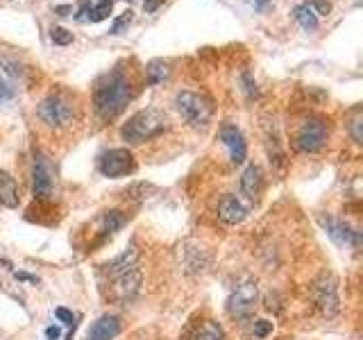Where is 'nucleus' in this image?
Returning a JSON list of instances; mask_svg holds the SVG:
<instances>
[{
  "mask_svg": "<svg viewBox=\"0 0 363 340\" xmlns=\"http://www.w3.org/2000/svg\"><path fill=\"white\" fill-rule=\"evenodd\" d=\"M132 98V86L121 71L105 73L94 89V107L98 111L100 118H116L123 109L128 107V102Z\"/></svg>",
  "mask_w": 363,
  "mask_h": 340,
  "instance_id": "f257e3e1",
  "label": "nucleus"
},
{
  "mask_svg": "<svg viewBox=\"0 0 363 340\" xmlns=\"http://www.w3.org/2000/svg\"><path fill=\"white\" fill-rule=\"evenodd\" d=\"M166 130V116L159 109H141L136 111L132 118H128V123L123 125L121 136L128 143H145L155 139Z\"/></svg>",
  "mask_w": 363,
  "mask_h": 340,
  "instance_id": "f03ea898",
  "label": "nucleus"
},
{
  "mask_svg": "<svg viewBox=\"0 0 363 340\" xmlns=\"http://www.w3.org/2000/svg\"><path fill=\"white\" fill-rule=\"evenodd\" d=\"M175 107L179 111V116L196 130H204L211 120L209 100L200 94H193V91H179L175 96Z\"/></svg>",
  "mask_w": 363,
  "mask_h": 340,
  "instance_id": "7ed1b4c3",
  "label": "nucleus"
},
{
  "mask_svg": "<svg viewBox=\"0 0 363 340\" xmlns=\"http://www.w3.org/2000/svg\"><path fill=\"white\" fill-rule=\"evenodd\" d=\"M259 304V286L255 279H243L238 281L234 290L227 298V313H230L234 320H245L255 313Z\"/></svg>",
  "mask_w": 363,
  "mask_h": 340,
  "instance_id": "20e7f679",
  "label": "nucleus"
},
{
  "mask_svg": "<svg viewBox=\"0 0 363 340\" xmlns=\"http://www.w3.org/2000/svg\"><path fill=\"white\" fill-rule=\"evenodd\" d=\"M311 298L315 309L325 317H334L340 311V295H338V279L332 272L320 275L311 286Z\"/></svg>",
  "mask_w": 363,
  "mask_h": 340,
  "instance_id": "39448f33",
  "label": "nucleus"
},
{
  "mask_svg": "<svg viewBox=\"0 0 363 340\" xmlns=\"http://www.w3.org/2000/svg\"><path fill=\"white\" fill-rule=\"evenodd\" d=\"M41 123H45L48 128L52 130H62L66 125L73 123V105L71 100L60 96V94H52L48 98L41 100V105L37 109Z\"/></svg>",
  "mask_w": 363,
  "mask_h": 340,
  "instance_id": "423d86ee",
  "label": "nucleus"
},
{
  "mask_svg": "<svg viewBox=\"0 0 363 340\" xmlns=\"http://www.w3.org/2000/svg\"><path fill=\"white\" fill-rule=\"evenodd\" d=\"M329 128L323 118H309L300 125L295 134V150L298 152H318L327 143Z\"/></svg>",
  "mask_w": 363,
  "mask_h": 340,
  "instance_id": "0eeeda50",
  "label": "nucleus"
},
{
  "mask_svg": "<svg viewBox=\"0 0 363 340\" xmlns=\"http://www.w3.org/2000/svg\"><path fill=\"white\" fill-rule=\"evenodd\" d=\"M134 168H136L134 157L128 147H113V150L102 154L98 162V170L109 179H118V177L130 175V173H134Z\"/></svg>",
  "mask_w": 363,
  "mask_h": 340,
  "instance_id": "6e6552de",
  "label": "nucleus"
},
{
  "mask_svg": "<svg viewBox=\"0 0 363 340\" xmlns=\"http://www.w3.org/2000/svg\"><path fill=\"white\" fill-rule=\"evenodd\" d=\"M318 222L323 225V230L327 232V236L340 247H359L361 236L359 232H354L347 222L336 220L332 215H318Z\"/></svg>",
  "mask_w": 363,
  "mask_h": 340,
  "instance_id": "1a4fd4ad",
  "label": "nucleus"
},
{
  "mask_svg": "<svg viewBox=\"0 0 363 340\" xmlns=\"http://www.w3.org/2000/svg\"><path fill=\"white\" fill-rule=\"evenodd\" d=\"M32 193L37 200H48L52 196V168L43 154L34 157L32 164Z\"/></svg>",
  "mask_w": 363,
  "mask_h": 340,
  "instance_id": "9d476101",
  "label": "nucleus"
},
{
  "mask_svg": "<svg viewBox=\"0 0 363 340\" xmlns=\"http://www.w3.org/2000/svg\"><path fill=\"white\" fill-rule=\"evenodd\" d=\"M141 286H143V275L136 266L113 277V295H116L121 302L134 300L136 295L141 293Z\"/></svg>",
  "mask_w": 363,
  "mask_h": 340,
  "instance_id": "9b49d317",
  "label": "nucleus"
},
{
  "mask_svg": "<svg viewBox=\"0 0 363 340\" xmlns=\"http://www.w3.org/2000/svg\"><path fill=\"white\" fill-rule=\"evenodd\" d=\"M218 136H220V141L225 143L227 150H230L232 164H236V166L243 164L245 157H247V145H245V139H243L241 130H238L236 125H223Z\"/></svg>",
  "mask_w": 363,
  "mask_h": 340,
  "instance_id": "f8f14e48",
  "label": "nucleus"
},
{
  "mask_svg": "<svg viewBox=\"0 0 363 340\" xmlns=\"http://www.w3.org/2000/svg\"><path fill=\"white\" fill-rule=\"evenodd\" d=\"M261 191H264V175H261V168L250 164L241 175V196L245 198L247 204H257L261 198Z\"/></svg>",
  "mask_w": 363,
  "mask_h": 340,
  "instance_id": "ddd939ff",
  "label": "nucleus"
},
{
  "mask_svg": "<svg viewBox=\"0 0 363 340\" xmlns=\"http://www.w3.org/2000/svg\"><path fill=\"white\" fill-rule=\"evenodd\" d=\"M218 218L225 225H238L247 218V204L236 196H225L218 204Z\"/></svg>",
  "mask_w": 363,
  "mask_h": 340,
  "instance_id": "4468645a",
  "label": "nucleus"
},
{
  "mask_svg": "<svg viewBox=\"0 0 363 340\" xmlns=\"http://www.w3.org/2000/svg\"><path fill=\"white\" fill-rule=\"evenodd\" d=\"M121 334V320L116 315H102L89 329L86 340H113Z\"/></svg>",
  "mask_w": 363,
  "mask_h": 340,
  "instance_id": "2eb2a0df",
  "label": "nucleus"
},
{
  "mask_svg": "<svg viewBox=\"0 0 363 340\" xmlns=\"http://www.w3.org/2000/svg\"><path fill=\"white\" fill-rule=\"evenodd\" d=\"M21 202L18 196V184L7 170H0V207L5 209H16Z\"/></svg>",
  "mask_w": 363,
  "mask_h": 340,
  "instance_id": "dca6fc26",
  "label": "nucleus"
},
{
  "mask_svg": "<svg viewBox=\"0 0 363 340\" xmlns=\"http://www.w3.org/2000/svg\"><path fill=\"white\" fill-rule=\"evenodd\" d=\"M182 254H184V259H182V266H184L186 272H204V270H207V266H209V254L204 252L202 247L189 249L184 245Z\"/></svg>",
  "mask_w": 363,
  "mask_h": 340,
  "instance_id": "f3484780",
  "label": "nucleus"
},
{
  "mask_svg": "<svg viewBox=\"0 0 363 340\" xmlns=\"http://www.w3.org/2000/svg\"><path fill=\"white\" fill-rule=\"evenodd\" d=\"M136 259H139V252H136V247L125 249V252L118 259H113L111 264L107 266V272H109L111 277H116V275H121V272L134 268L136 266Z\"/></svg>",
  "mask_w": 363,
  "mask_h": 340,
  "instance_id": "a211bd4d",
  "label": "nucleus"
},
{
  "mask_svg": "<svg viewBox=\"0 0 363 340\" xmlns=\"http://www.w3.org/2000/svg\"><path fill=\"white\" fill-rule=\"evenodd\" d=\"M191 340H225V332L218 322L207 320L196 329V334L191 336Z\"/></svg>",
  "mask_w": 363,
  "mask_h": 340,
  "instance_id": "6ab92c4d",
  "label": "nucleus"
},
{
  "mask_svg": "<svg viewBox=\"0 0 363 340\" xmlns=\"http://www.w3.org/2000/svg\"><path fill=\"white\" fill-rule=\"evenodd\" d=\"M295 18H298L300 26L304 30H309V32L318 28V14H315L309 3H302V5L295 7Z\"/></svg>",
  "mask_w": 363,
  "mask_h": 340,
  "instance_id": "aec40b11",
  "label": "nucleus"
},
{
  "mask_svg": "<svg viewBox=\"0 0 363 340\" xmlns=\"http://www.w3.org/2000/svg\"><path fill=\"white\" fill-rule=\"evenodd\" d=\"M145 73H147V82H150V84H162L164 79L168 77V64L162 62V60H155V62L147 64Z\"/></svg>",
  "mask_w": 363,
  "mask_h": 340,
  "instance_id": "412c9836",
  "label": "nucleus"
},
{
  "mask_svg": "<svg viewBox=\"0 0 363 340\" xmlns=\"http://www.w3.org/2000/svg\"><path fill=\"white\" fill-rule=\"evenodd\" d=\"M123 225H125V215L121 211H107L105 215H102V234L105 236L118 232Z\"/></svg>",
  "mask_w": 363,
  "mask_h": 340,
  "instance_id": "4be33fe9",
  "label": "nucleus"
},
{
  "mask_svg": "<svg viewBox=\"0 0 363 340\" xmlns=\"http://www.w3.org/2000/svg\"><path fill=\"white\" fill-rule=\"evenodd\" d=\"M111 9H113V3H111V0H98V3H96L94 7H91L89 21H91V23H100V21H105V18H109Z\"/></svg>",
  "mask_w": 363,
  "mask_h": 340,
  "instance_id": "5701e85b",
  "label": "nucleus"
},
{
  "mask_svg": "<svg viewBox=\"0 0 363 340\" xmlns=\"http://www.w3.org/2000/svg\"><path fill=\"white\" fill-rule=\"evenodd\" d=\"M361 125H363V113H361V109H354V113H352V118H350V134H352V139H354L357 143L363 141Z\"/></svg>",
  "mask_w": 363,
  "mask_h": 340,
  "instance_id": "b1692460",
  "label": "nucleus"
},
{
  "mask_svg": "<svg viewBox=\"0 0 363 340\" xmlns=\"http://www.w3.org/2000/svg\"><path fill=\"white\" fill-rule=\"evenodd\" d=\"M14 96H16L14 82L7 79V77H0V105H5V102H9Z\"/></svg>",
  "mask_w": 363,
  "mask_h": 340,
  "instance_id": "393cba45",
  "label": "nucleus"
},
{
  "mask_svg": "<svg viewBox=\"0 0 363 340\" xmlns=\"http://www.w3.org/2000/svg\"><path fill=\"white\" fill-rule=\"evenodd\" d=\"M50 39L57 45H68V43H73V32H68L66 28H52Z\"/></svg>",
  "mask_w": 363,
  "mask_h": 340,
  "instance_id": "a878e982",
  "label": "nucleus"
},
{
  "mask_svg": "<svg viewBox=\"0 0 363 340\" xmlns=\"http://www.w3.org/2000/svg\"><path fill=\"white\" fill-rule=\"evenodd\" d=\"M130 23H132V11L128 9V11H123V14H121L116 21H113V26H111V30H109V32H111V34H121L125 28L130 26Z\"/></svg>",
  "mask_w": 363,
  "mask_h": 340,
  "instance_id": "bb28decb",
  "label": "nucleus"
},
{
  "mask_svg": "<svg viewBox=\"0 0 363 340\" xmlns=\"http://www.w3.org/2000/svg\"><path fill=\"white\" fill-rule=\"evenodd\" d=\"M270 334H272V322H268V320H257L255 322V336L257 338H266Z\"/></svg>",
  "mask_w": 363,
  "mask_h": 340,
  "instance_id": "cd10ccee",
  "label": "nucleus"
},
{
  "mask_svg": "<svg viewBox=\"0 0 363 340\" xmlns=\"http://www.w3.org/2000/svg\"><path fill=\"white\" fill-rule=\"evenodd\" d=\"M91 0H82V3H79V9H77V14H75V18L77 21H89V14H91Z\"/></svg>",
  "mask_w": 363,
  "mask_h": 340,
  "instance_id": "c85d7f7f",
  "label": "nucleus"
},
{
  "mask_svg": "<svg viewBox=\"0 0 363 340\" xmlns=\"http://www.w3.org/2000/svg\"><path fill=\"white\" fill-rule=\"evenodd\" d=\"M309 5L313 7L315 14H329V9H332V5H329L327 0H311Z\"/></svg>",
  "mask_w": 363,
  "mask_h": 340,
  "instance_id": "c756f323",
  "label": "nucleus"
},
{
  "mask_svg": "<svg viewBox=\"0 0 363 340\" xmlns=\"http://www.w3.org/2000/svg\"><path fill=\"white\" fill-rule=\"evenodd\" d=\"M55 315H57V320H62L64 324H73V320H75L73 313L68 311V309H57V311H55Z\"/></svg>",
  "mask_w": 363,
  "mask_h": 340,
  "instance_id": "7c9ffc66",
  "label": "nucleus"
},
{
  "mask_svg": "<svg viewBox=\"0 0 363 340\" xmlns=\"http://www.w3.org/2000/svg\"><path fill=\"white\" fill-rule=\"evenodd\" d=\"M45 336H48L50 340H57V338H60V329H57V327H48V329H45Z\"/></svg>",
  "mask_w": 363,
  "mask_h": 340,
  "instance_id": "2f4dec72",
  "label": "nucleus"
},
{
  "mask_svg": "<svg viewBox=\"0 0 363 340\" xmlns=\"http://www.w3.org/2000/svg\"><path fill=\"white\" fill-rule=\"evenodd\" d=\"M159 3H162V0H145L143 7H145V11H155L159 7Z\"/></svg>",
  "mask_w": 363,
  "mask_h": 340,
  "instance_id": "473e14b6",
  "label": "nucleus"
},
{
  "mask_svg": "<svg viewBox=\"0 0 363 340\" xmlns=\"http://www.w3.org/2000/svg\"><path fill=\"white\" fill-rule=\"evenodd\" d=\"M66 11H73V7H57V14L60 16H68Z\"/></svg>",
  "mask_w": 363,
  "mask_h": 340,
  "instance_id": "72a5a7b5",
  "label": "nucleus"
}]
</instances>
